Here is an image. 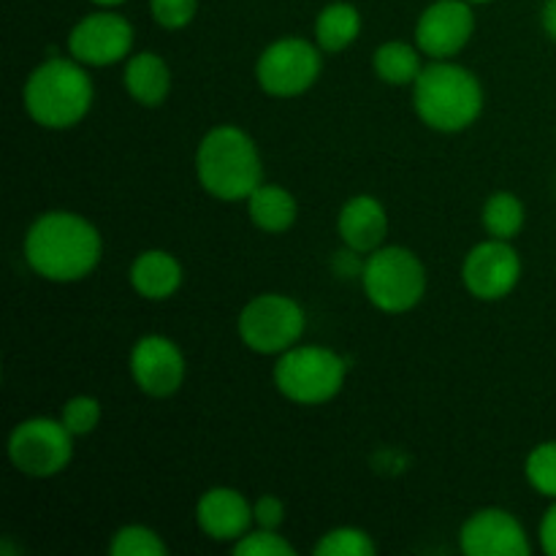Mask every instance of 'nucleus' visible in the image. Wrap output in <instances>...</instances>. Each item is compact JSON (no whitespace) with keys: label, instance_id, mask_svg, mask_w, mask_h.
<instances>
[{"label":"nucleus","instance_id":"5","mask_svg":"<svg viewBox=\"0 0 556 556\" xmlns=\"http://www.w3.org/2000/svg\"><path fill=\"white\" fill-rule=\"evenodd\" d=\"M358 277H362L364 296L380 313H410L427 296V269L421 258L402 244H383L369 253Z\"/></svg>","mask_w":556,"mask_h":556},{"label":"nucleus","instance_id":"7","mask_svg":"<svg viewBox=\"0 0 556 556\" xmlns=\"http://www.w3.org/2000/svg\"><path fill=\"white\" fill-rule=\"evenodd\" d=\"M307 329L302 304L286 293H261L242 307L237 320L239 340L261 356H280L299 345Z\"/></svg>","mask_w":556,"mask_h":556},{"label":"nucleus","instance_id":"13","mask_svg":"<svg viewBox=\"0 0 556 556\" xmlns=\"http://www.w3.org/2000/svg\"><path fill=\"white\" fill-rule=\"evenodd\" d=\"M476 11L467 0H434L416 22V47L432 60H451L470 43Z\"/></svg>","mask_w":556,"mask_h":556},{"label":"nucleus","instance_id":"30","mask_svg":"<svg viewBox=\"0 0 556 556\" xmlns=\"http://www.w3.org/2000/svg\"><path fill=\"white\" fill-rule=\"evenodd\" d=\"M538 541H541V548L548 556H556V500L552 508L543 514L541 527H538Z\"/></svg>","mask_w":556,"mask_h":556},{"label":"nucleus","instance_id":"26","mask_svg":"<svg viewBox=\"0 0 556 556\" xmlns=\"http://www.w3.org/2000/svg\"><path fill=\"white\" fill-rule=\"evenodd\" d=\"M101 418H103L101 402L90 394L71 396V400L63 405V410H60V421L65 424V429H68L74 438H87V434L96 432Z\"/></svg>","mask_w":556,"mask_h":556},{"label":"nucleus","instance_id":"32","mask_svg":"<svg viewBox=\"0 0 556 556\" xmlns=\"http://www.w3.org/2000/svg\"><path fill=\"white\" fill-rule=\"evenodd\" d=\"M90 3H96L98 9H117V5H123L125 0H90Z\"/></svg>","mask_w":556,"mask_h":556},{"label":"nucleus","instance_id":"3","mask_svg":"<svg viewBox=\"0 0 556 556\" xmlns=\"http://www.w3.org/2000/svg\"><path fill=\"white\" fill-rule=\"evenodd\" d=\"M195 177L217 201H248L264 182V161L258 144L239 125H215L195 150Z\"/></svg>","mask_w":556,"mask_h":556},{"label":"nucleus","instance_id":"20","mask_svg":"<svg viewBox=\"0 0 556 556\" xmlns=\"http://www.w3.org/2000/svg\"><path fill=\"white\" fill-rule=\"evenodd\" d=\"M362 36V11L345 0L324 5L315 16V43L324 52H345Z\"/></svg>","mask_w":556,"mask_h":556},{"label":"nucleus","instance_id":"6","mask_svg":"<svg viewBox=\"0 0 556 556\" xmlns=\"http://www.w3.org/2000/svg\"><path fill=\"white\" fill-rule=\"evenodd\" d=\"M348 362L324 345H293L275 362V389L293 405L315 407L334 400L345 386Z\"/></svg>","mask_w":556,"mask_h":556},{"label":"nucleus","instance_id":"19","mask_svg":"<svg viewBox=\"0 0 556 556\" xmlns=\"http://www.w3.org/2000/svg\"><path fill=\"white\" fill-rule=\"evenodd\" d=\"M248 215L258 231L264 233H286L296 226L299 204L293 193L282 185L261 182L253 193L248 195Z\"/></svg>","mask_w":556,"mask_h":556},{"label":"nucleus","instance_id":"10","mask_svg":"<svg viewBox=\"0 0 556 556\" xmlns=\"http://www.w3.org/2000/svg\"><path fill=\"white\" fill-rule=\"evenodd\" d=\"M136 30L123 14L112 9L81 16L68 33V54L87 68H106L125 63L134 52Z\"/></svg>","mask_w":556,"mask_h":556},{"label":"nucleus","instance_id":"28","mask_svg":"<svg viewBox=\"0 0 556 556\" xmlns=\"http://www.w3.org/2000/svg\"><path fill=\"white\" fill-rule=\"evenodd\" d=\"M150 14L163 30H182L199 14V0H150Z\"/></svg>","mask_w":556,"mask_h":556},{"label":"nucleus","instance_id":"23","mask_svg":"<svg viewBox=\"0 0 556 556\" xmlns=\"http://www.w3.org/2000/svg\"><path fill=\"white\" fill-rule=\"evenodd\" d=\"M372 535L362 527H334L315 543V556H375Z\"/></svg>","mask_w":556,"mask_h":556},{"label":"nucleus","instance_id":"12","mask_svg":"<svg viewBox=\"0 0 556 556\" xmlns=\"http://www.w3.org/2000/svg\"><path fill=\"white\" fill-rule=\"evenodd\" d=\"M128 369L141 394L168 400L185 383V356L177 342L166 334H144L130 348Z\"/></svg>","mask_w":556,"mask_h":556},{"label":"nucleus","instance_id":"16","mask_svg":"<svg viewBox=\"0 0 556 556\" xmlns=\"http://www.w3.org/2000/svg\"><path fill=\"white\" fill-rule=\"evenodd\" d=\"M337 233L351 253H375L389 237V212L375 195H353L337 215Z\"/></svg>","mask_w":556,"mask_h":556},{"label":"nucleus","instance_id":"11","mask_svg":"<svg viewBox=\"0 0 556 556\" xmlns=\"http://www.w3.org/2000/svg\"><path fill=\"white\" fill-rule=\"evenodd\" d=\"M521 255L505 239H492L478 242L470 248L462 264V282L470 291V296L481 302H500L510 296L521 282Z\"/></svg>","mask_w":556,"mask_h":556},{"label":"nucleus","instance_id":"24","mask_svg":"<svg viewBox=\"0 0 556 556\" xmlns=\"http://www.w3.org/2000/svg\"><path fill=\"white\" fill-rule=\"evenodd\" d=\"M112 556H166L168 546L152 527L125 525L119 527L109 543Z\"/></svg>","mask_w":556,"mask_h":556},{"label":"nucleus","instance_id":"21","mask_svg":"<svg viewBox=\"0 0 556 556\" xmlns=\"http://www.w3.org/2000/svg\"><path fill=\"white\" fill-rule=\"evenodd\" d=\"M424 52L416 43L386 41L375 49L372 68L383 85L413 87L424 71Z\"/></svg>","mask_w":556,"mask_h":556},{"label":"nucleus","instance_id":"8","mask_svg":"<svg viewBox=\"0 0 556 556\" xmlns=\"http://www.w3.org/2000/svg\"><path fill=\"white\" fill-rule=\"evenodd\" d=\"M74 434L60 418H25L9 434V462L27 478H54L74 459Z\"/></svg>","mask_w":556,"mask_h":556},{"label":"nucleus","instance_id":"14","mask_svg":"<svg viewBox=\"0 0 556 556\" xmlns=\"http://www.w3.org/2000/svg\"><path fill=\"white\" fill-rule=\"evenodd\" d=\"M459 546L467 556H530L525 525L505 508H481L462 525Z\"/></svg>","mask_w":556,"mask_h":556},{"label":"nucleus","instance_id":"29","mask_svg":"<svg viewBox=\"0 0 556 556\" xmlns=\"http://www.w3.org/2000/svg\"><path fill=\"white\" fill-rule=\"evenodd\" d=\"M253 516L255 527H264V530H280L282 521H286V503H282L277 494H261L253 503Z\"/></svg>","mask_w":556,"mask_h":556},{"label":"nucleus","instance_id":"9","mask_svg":"<svg viewBox=\"0 0 556 556\" xmlns=\"http://www.w3.org/2000/svg\"><path fill=\"white\" fill-rule=\"evenodd\" d=\"M324 71V49L304 38L288 36L269 43L255 60V81L271 98L304 96Z\"/></svg>","mask_w":556,"mask_h":556},{"label":"nucleus","instance_id":"31","mask_svg":"<svg viewBox=\"0 0 556 556\" xmlns=\"http://www.w3.org/2000/svg\"><path fill=\"white\" fill-rule=\"evenodd\" d=\"M541 25L546 30V36L556 43V0H546L541 11Z\"/></svg>","mask_w":556,"mask_h":556},{"label":"nucleus","instance_id":"27","mask_svg":"<svg viewBox=\"0 0 556 556\" xmlns=\"http://www.w3.org/2000/svg\"><path fill=\"white\" fill-rule=\"evenodd\" d=\"M233 554L237 556H293L296 548L288 543L286 535H280V530H264V527H255L248 535L239 538L233 543Z\"/></svg>","mask_w":556,"mask_h":556},{"label":"nucleus","instance_id":"4","mask_svg":"<svg viewBox=\"0 0 556 556\" xmlns=\"http://www.w3.org/2000/svg\"><path fill=\"white\" fill-rule=\"evenodd\" d=\"M413 109L427 128L459 134L483 112V85L470 68L454 60H432L413 85Z\"/></svg>","mask_w":556,"mask_h":556},{"label":"nucleus","instance_id":"25","mask_svg":"<svg viewBox=\"0 0 556 556\" xmlns=\"http://www.w3.org/2000/svg\"><path fill=\"white\" fill-rule=\"evenodd\" d=\"M525 476L541 497L556 500V440H546L530 451L525 462Z\"/></svg>","mask_w":556,"mask_h":556},{"label":"nucleus","instance_id":"1","mask_svg":"<svg viewBox=\"0 0 556 556\" xmlns=\"http://www.w3.org/2000/svg\"><path fill=\"white\" fill-rule=\"evenodd\" d=\"M22 253L41 280L65 286L85 280L98 269L103 239L87 217L68 210H52L30 223Z\"/></svg>","mask_w":556,"mask_h":556},{"label":"nucleus","instance_id":"22","mask_svg":"<svg viewBox=\"0 0 556 556\" xmlns=\"http://www.w3.org/2000/svg\"><path fill=\"white\" fill-rule=\"evenodd\" d=\"M527 220L525 201L519 199L510 190H497L486 199L481 212V223L486 228V233L492 239H505V242H514L521 233Z\"/></svg>","mask_w":556,"mask_h":556},{"label":"nucleus","instance_id":"15","mask_svg":"<svg viewBox=\"0 0 556 556\" xmlns=\"http://www.w3.org/2000/svg\"><path fill=\"white\" fill-rule=\"evenodd\" d=\"M195 525L210 541L237 543L255 527L253 503L239 489L212 486L195 503Z\"/></svg>","mask_w":556,"mask_h":556},{"label":"nucleus","instance_id":"2","mask_svg":"<svg viewBox=\"0 0 556 556\" xmlns=\"http://www.w3.org/2000/svg\"><path fill=\"white\" fill-rule=\"evenodd\" d=\"M96 101L87 65L74 58H49L30 71L22 87L27 117L47 130H68L90 114Z\"/></svg>","mask_w":556,"mask_h":556},{"label":"nucleus","instance_id":"33","mask_svg":"<svg viewBox=\"0 0 556 556\" xmlns=\"http://www.w3.org/2000/svg\"><path fill=\"white\" fill-rule=\"evenodd\" d=\"M467 3H472V5H483V3H492V0H467Z\"/></svg>","mask_w":556,"mask_h":556},{"label":"nucleus","instance_id":"18","mask_svg":"<svg viewBox=\"0 0 556 556\" xmlns=\"http://www.w3.org/2000/svg\"><path fill=\"white\" fill-rule=\"evenodd\" d=\"M123 85L139 106L157 109L172 92V68L157 52H136L125 60Z\"/></svg>","mask_w":556,"mask_h":556},{"label":"nucleus","instance_id":"17","mask_svg":"<svg viewBox=\"0 0 556 556\" xmlns=\"http://www.w3.org/2000/svg\"><path fill=\"white\" fill-rule=\"evenodd\" d=\"M130 288L147 302H166L182 288V264L168 250H141L128 269Z\"/></svg>","mask_w":556,"mask_h":556}]
</instances>
